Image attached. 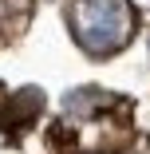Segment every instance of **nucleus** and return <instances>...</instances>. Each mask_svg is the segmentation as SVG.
I'll use <instances>...</instances> for the list:
<instances>
[{
  "label": "nucleus",
  "instance_id": "obj_1",
  "mask_svg": "<svg viewBox=\"0 0 150 154\" xmlns=\"http://www.w3.org/2000/svg\"><path fill=\"white\" fill-rule=\"evenodd\" d=\"M67 24L87 55H115L130 44L138 12L130 8V0H75Z\"/></svg>",
  "mask_w": 150,
  "mask_h": 154
},
{
  "label": "nucleus",
  "instance_id": "obj_2",
  "mask_svg": "<svg viewBox=\"0 0 150 154\" xmlns=\"http://www.w3.org/2000/svg\"><path fill=\"white\" fill-rule=\"evenodd\" d=\"M32 16V0H0V40H12Z\"/></svg>",
  "mask_w": 150,
  "mask_h": 154
}]
</instances>
